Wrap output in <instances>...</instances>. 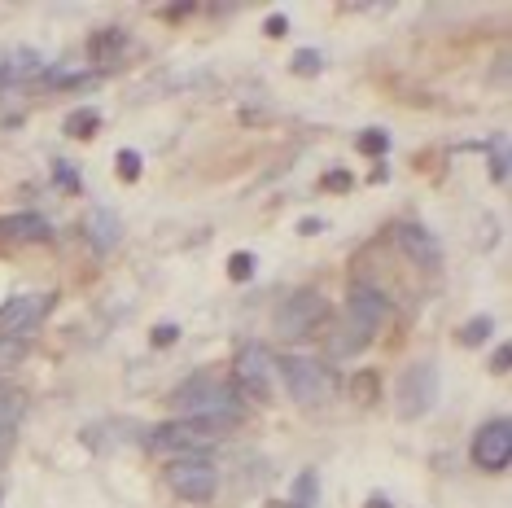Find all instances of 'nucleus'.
<instances>
[{
  "label": "nucleus",
  "instance_id": "1",
  "mask_svg": "<svg viewBox=\"0 0 512 508\" xmlns=\"http://www.w3.org/2000/svg\"><path fill=\"white\" fill-rule=\"evenodd\" d=\"M167 403H171V412H176V417H189V421H219V425L241 421L237 386L215 381V377H189L180 390H171Z\"/></svg>",
  "mask_w": 512,
  "mask_h": 508
},
{
  "label": "nucleus",
  "instance_id": "2",
  "mask_svg": "<svg viewBox=\"0 0 512 508\" xmlns=\"http://www.w3.org/2000/svg\"><path fill=\"white\" fill-rule=\"evenodd\" d=\"M276 377L285 381L289 399H294L298 408H320V403H329L333 390H337L333 373L316 360V355H281V360H276Z\"/></svg>",
  "mask_w": 512,
  "mask_h": 508
},
{
  "label": "nucleus",
  "instance_id": "3",
  "mask_svg": "<svg viewBox=\"0 0 512 508\" xmlns=\"http://www.w3.org/2000/svg\"><path fill=\"white\" fill-rule=\"evenodd\" d=\"M219 430L224 425L219 421H189V417H171L167 425H158L154 434L145 438L149 443V452H158V456H202V452H211V447L219 443Z\"/></svg>",
  "mask_w": 512,
  "mask_h": 508
},
{
  "label": "nucleus",
  "instance_id": "4",
  "mask_svg": "<svg viewBox=\"0 0 512 508\" xmlns=\"http://www.w3.org/2000/svg\"><path fill=\"white\" fill-rule=\"evenodd\" d=\"M438 390H442V381H438V364L434 360H416V364H407L403 368V377H399V386H394V403H399V417L403 421H421L434 412V403H438Z\"/></svg>",
  "mask_w": 512,
  "mask_h": 508
},
{
  "label": "nucleus",
  "instance_id": "5",
  "mask_svg": "<svg viewBox=\"0 0 512 508\" xmlns=\"http://www.w3.org/2000/svg\"><path fill=\"white\" fill-rule=\"evenodd\" d=\"M390 298L377 290V285H351V294H346V333L364 346L368 338H377L381 329L390 325Z\"/></svg>",
  "mask_w": 512,
  "mask_h": 508
},
{
  "label": "nucleus",
  "instance_id": "6",
  "mask_svg": "<svg viewBox=\"0 0 512 508\" xmlns=\"http://www.w3.org/2000/svg\"><path fill=\"white\" fill-rule=\"evenodd\" d=\"M162 482H167L171 491L180 495V500H211L219 491V465L211 456H180L171 460L167 473H162Z\"/></svg>",
  "mask_w": 512,
  "mask_h": 508
},
{
  "label": "nucleus",
  "instance_id": "7",
  "mask_svg": "<svg viewBox=\"0 0 512 508\" xmlns=\"http://www.w3.org/2000/svg\"><path fill=\"white\" fill-rule=\"evenodd\" d=\"M232 373H237V390H246L254 399H272L276 390V355L267 351L263 342H241L237 360H232Z\"/></svg>",
  "mask_w": 512,
  "mask_h": 508
},
{
  "label": "nucleus",
  "instance_id": "8",
  "mask_svg": "<svg viewBox=\"0 0 512 508\" xmlns=\"http://www.w3.org/2000/svg\"><path fill=\"white\" fill-rule=\"evenodd\" d=\"M508 460H512V421L508 417L482 421L473 434V465L486 473H504Z\"/></svg>",
  "mask_w": 512,
  "mask_h": 508
},
{
  "label": "nucleus",
  "instance_id": "9",
  "mask_svg": "<svg viewBox=\"0 0 512 508\" xmlns=\"http://www.w3.org/2000/svg\"><path fill=\"white\" fill-rule=\"evenodd\" d=\"M324 316H329V303H324L316 290H298V294L285 298L281 311H276V333H281V338H307Z\"/></svg>",
  "mask_w": 512,
  "mask_h": 508
},
{
  "label": "nucleus",
  "instance_id": "10",
  "mask_svg": "<svg viewBox=\"0 0 512 508\" xmlns=\"http://www.w3.org/2000/svg\"><path fill=\"white\" fill-rule=\"evenodd\" d=\"M49 307H53V294H18V298H9V303L0 307V338L22 342L27 333H36L44 325Z\"/></svg>",
  "mask_w": 512,
  "mask_h": 508
},
{
  "label": "nucleus",
  "instance_id": "11",
  "mask_svg": "<svg viewBox=\"0 0 512 508\" xmlns=\"http://www.w3.org/2000/svg\"><path fill=\"white\" fill-rule=\"evenodd\" d=\"M394 241H399V250H403L421 272H442V241L429 233V228L407 224V219H403V224H394Z\"/></svg>",
  "mask_w": 512,
  "mask_h": 508
},
{
  "label": "nucleus",
  "instance_id": "12",
  "mask_svg": "<svg viewBox=\"0 0 512 508\" xmlns=\"http://www.w3.org/2000/svg\"><path fill=\"white\" fill-rule=\"evenodd\" d=\"M84 237H88V246L97 250V254H110V250H119V241H123V219L114 206H92L88 211V224H84Z\"/></svg>",
  "mask_w": 512,
  "mask_h": 508
},
{
  "label": "nucleus",
  "instance_id": "13",
  "mask_svg": "<svg viewBox=\"0 0 512 508\" xmlns=\"http://www.w3.org/2000/svg\"><path fill=\"white\" fill-rule=\"evenodd\" d=\"M0 237H5V241H49V224H44L36 211L5 215V219H0Z\"/></svg>",
  "mask_w": 512,
  "mask_h": 508
},
{
  "label": "nucleus",
  "instance_id": "14",
  "mask_svg": "<svg viewBox=\"0 0 512 508\" xmlns=\"http://www.w3.org/2000/svg\"><path fill=\"white\" fill-rule=\"evenodd\" d=\"M22 417H27V395L14 386H0V438L14 434Z\"/></svg>",
  "mask_w": 512,
  "mask_h": 508
},
{
  "label": "nucleus",
  "instance_id": "15",
  "mask_svg": "<svg viewBox=\"0 0 512 508\" xmlns=\"http://www.w3.org/2000/svg\"><path fill=\"white\" fill-rule=\"evenodd\" d=\"M127 44H132V40H127L123 27H106V31H97V36H92L88 49H92V57H97V62H114V57H119Z\"/></svg>",
  "mask_w": 512,
  "mask_h": 508
},
{
  "label": "nucleus",
  "instance_id": "16",
  "mask_svg": "<svg viewBox=\"0 0 512 508\" xmlns=\"http://www.w3.org/2000/svg\"><path fill=\"white\" fill-rule=\"evenodd\" d=\"M97 127H101L97 106H79V110L66 114V136H75V141H88V136H97Z\"/></svg>",
  "mask_w": 512,
  "mask_h": 508
},
{
  "label": "nucleus",
  "instance_id": "17",
  "mask_svg": "<svg viewBox=\"0 0 512 508\" xmlns=\"http://www.w3.org/2000/svg\"><path fill=\"white\" fill-rule=\"evenodd\" d=\"M316 500H320V473L302 469L294 482V508H316Z\"/></svg>",
  "mask_w": 512,
  "mask_h": 508
},
{
  "label": "nucleus",
  "instance_id": "18",
  "mask_svg": "<svg viewBox=\"0 0 512 508\" xmlns=\"http://www.w3.org/2000/svg\"><path fill=\"white\" fill-rule=\"evenodd\" d=\"M254 272H259V259H254L250 250H237V254L228 259V276H232V281L246 285V281H254Z\"/></svg>",
  "mask_w": 512,
  "mask_h": 508
},
{
  "label": "nucleus",
  "instance_id": "19",
  "mask_svg": "<svg viewBox=\"0 0 512 508\" xmlns=\"http://www.w3.org/2000/svg\"><path fill=\"white\" fill-rule=\"evenodd\" d=\"M491 333H495V320H491V316H473L469 325L460 329V342H464V346H482L486 338H491Z\"/></svg>",
  "mask_w": 512,
  "mask_h": 508
},
{
  "label": "nucleus",
  "instance_id": "20",
  "mask_svg": "<svg viewBox=\"0 0 512 508\" xmlns=\"http://www.w3.org/2000/svg\"><path fill=\"white\" fill-rule=\"evenodd\" d=\"M386 149H390V132H381V127H368V132H359V154L381 158Z\"/></svg>",
  "mask_w": 512,
  "mask_h": 508
},
{
  "label": "nucleus",
  "instance_id": "21",
  "mask_svg": "<svg viewBox=\"0 0 512 508\" xmlns=\"http://www.w3.org/2000/svg\"><path fill=\"white\" fill-rule=\"evenodd\" d=\"M491 180L495 184L508 180V136H495L491 141Z\"/></svg>",
  "mask_w": 512,
  "mask_h": 508
},
{
  "label": "nucleus",
  "instance_id": "22",
  "mask_svg": "<svg viewBox=\"0 0 512 508\" xmlns=\"http://www.w3.org/2000/svg\"><path fill=\"white\" fill-rule=\"evenodd\" d=\"M351 399L359 408H368V403H377V373H359L351 381Z\"/></svg>",
  "mask_w": 512,
  "mask_h": 508
},
{
  "label": "nucleus",
  "instance_id": "23",
  "mask_svg": "<svg viewBox=\"0 0 512 508\" xmlns=\"http://www.w3.org/2000/svg\"><path fill=\"white\" fill-rule=\"evenodd\" d=\"M114 167H119V180H141V154H136V149H119V158H114Z\"/></svg>",
  "mask_w": 512,
  "mask_h": 508
},
{
  "label": "nucleus",
  "instance_id": "24",
  "mask_svg": "<svg viewBox=\"0 0 512 508\" xmlns=\"http://www.w3.org/2000/svg\"><path fill=\"white\" fill-rule=\"evenodd\" d=\"M289 66H294V75H320V71H324V57H320L316 49H298Z\"/></svg>",
  "mask_w": 512,
  "mask_h": 508
},
{
  "label": "nucleus",
  "instance_id": "25",
  "mask_svg": "<svg viewBox=\"0 0 512 508\" xmlns=\"http://www.w3.org/2000/svg\"><path fill=\"white\" fill-rule=\"evenodd\" d=\"M53 171H57V176H53V180H57V184H62V189H66V193H79V176H75V167H71V163H57Z\"/></svg>",
  "mask_w": 512,
  "mask_h": 508
},
{
  "label": "nucleus",
  "instance_id": "26",
  "mask_svg": "<svg viewBox=\"0 0 512 508\" xmlns=\"http://www.w3.org/2000/svg\"><path fill=\"white\" fill-rule=\"evenodd\" d=\"M176 338H180V325H154V329H149V342H154V346H167Z\"/></svg>",
  "mask_w": 512,
  "mask_h": 508
},
{
  "label": "nucleus",
  "instance_id": "27",
  "mask_svg": "<svg viewBox=\"0 0 512 508\" xmlns=\"http://www.w3.org/2000/svg\"><path fill=\"white\" fill-rule=\"evenodd\" d=\"M263 36H272V40H281V36H289V18H285V14L267 18V22H263Z\"/></svg>",
  "mask_w": 512,
  "mask_h": 508
},
{
  "label": "nucleus",
  "instance_id": "28",
  "mask_svg": "<svg viewBox=\"0 0 512 508\" xmlns=\"http://www.w3.org/2000/svg\"><path fill=\"white\" fill-rule=\"evenodd\" d=\"M320 184H324L329 193H337V189H351V176H346V171H329V176H324Z\"/></svg>",
  "mask_w": 512,
  "mask_h": 508
},
{
  "label": "nucleus",
  "instance_id": "29",
  "mask_svg": "<svg viewBox=\"0 0 512 508\" xmlns=\"http://www.w3.org/2000/svg\"><path fill=\"white\" fill-rule=\"evenodd\" d=\"M508 364H512V351H508V346H499L495 360H491V368H495V373H508Z\"/></svg>",
  "mask_w": 512,
  "mask_h": 508
},
{
  "label": "nucleus",
  "instance_id": "30",
  "mask_svg": "<svg viewBox=\"0 0 512 508\" xmlns=\"http://www.w3.org/2000/svg\"><path fill=\"white\" fill-rule=\"evenodd\" d=\"M320 228H324V224H320V219H302V224H298V233H302V237H307V233H320Z\"/></svg>",
  "mask_w": 512,
  "mask_h": 508
},
{
  "label": "nucleus",
  "instance_id": "31",
  "mask_svg": "<svg viewBox=\"0 0 512 508\" xmlns=\"http://www.w3.org/2000/svg\"><path fill=\"white\" fill-rule=\"evenodd\" d=\"M364 508H394V504H390V500H386V495H372V500H368V504H364Z\"/></svg>",
  "mask_w": 512,
  "mask_h": 508
}]
</instances>
